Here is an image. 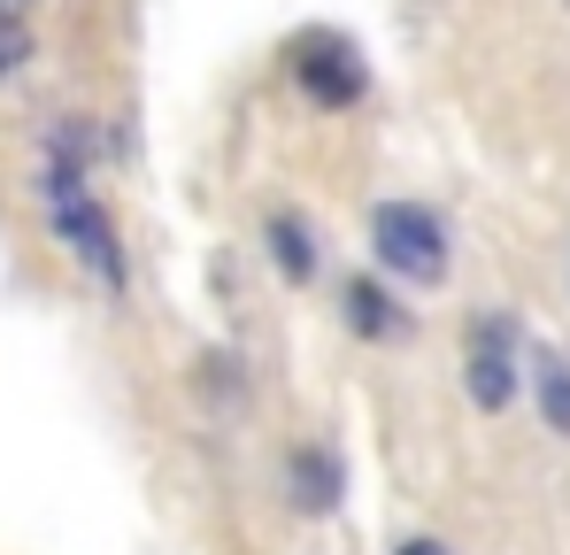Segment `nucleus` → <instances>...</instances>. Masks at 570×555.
<instances>
[{
  "mask_svg": "<svg viewBox=\"0 0 570 555\" xmlns=\"http://www.w3.org/2000/svg\"><path fill=\"white\" fill-rule=\"evenodd\" d=\"M23 62H31V23H23V8H0V86H8Z\"/></svg>",
  "mask_w": 570,
  "mask_h": 555,
  "instance_id": "9",
  "label": "nucleus"
},
{
  "mask_svg": "<svg viewBox=\"0 0 570 555\" xmlns=\"http://www.w3.org/2000/svg\"><path fill=\"white\" fill-rule=\"evenodd\" d=\"M39 208H47L55 247L94 278L100 293H124V240H116V216L100 208V193H94V124H86V116H62V124L47 132Z\"/></svg>",
  "mask_w": 570,
  "mask_h": 555,
  "instance_id": "1",
  "label": "nucleus"
},
{
  "mask_svg": "<svg viewBox=\"0 0 570 555\" xmlns=\"http://www.w3.org/2000/svg\"><path fill=\"white\" fill-rule=\"evenodd\" d=\"M271 240H278V271L293 278V285H308V278H316V255H308V232H301L293 216H271Z\"/></svg>",
  "mask_w": 570,
  "mask_h": 555,
  "instance_id": "8",
  "label": "nucleus"
},
{
  "mask_svg": "<svg viewBox=\"0 0 570 555\" xmlns=\"http://www.w3.org/2000/svg\"><path fill=\"white\" fill-rule=\"evenodd\" d=\"M347 324H355L363 340H401V332H409L401 301H393V293H379L371 278H355V285H347Z\"/></svg>",
  "mask_w": 570,
  "mask_h": 555,
  "instance_id": "5",
  "label": "nucleus"
},
{
  "mask_svg": "<svg viewBox=\"0 0 570 555\" xmlns=\"http://www.w3.org/2000/svg\"><path fill=\"white\" fill-rule=\"evenodd\" d=\"M371 247L393 278L409 285H440L448 278V224L424 201H379L371 208Z\"/></svg>",
  "mask_w": 570,
  "mask_h": 555,
  "instance_id": "2",
  "label": "nucleus"
},
{
  "mask_svg": "<svg viewBox=\"0 0 570 555\" xmlns=\"http://www.w3.org/2000/svg\"><path fill=\"white\" fill-rule=\"evenodd\" d=\"M463 378H471V401L485 417H501L509 401H517V332H509V317H471V332H463Z\"/></svg>",
  "mask_w": 570,
  "mask_h": 555,
  "instance_id": "3",
  "label": "nucleus"
},
{
  "mask_svg": "<svg viewBox=\"0 0 570 555\" xmlns=\"http://www.w3.org/2000/svg\"><path fill=\"white\" fill-rule=\"evenodd\" d=\"M401 555H448L440 541H401Z\"/></svg>",
  "mask_w": 570,
  "mask_h": 555,
  "instance_id": "10",
  "label": "nucleus"
},
{
  "mask_svg": "<svg viewBox=\"0 0 570 555\" xmlns=\"http://www.w3.org/2000/svg\"><path fill=\"white\" fill-rule=\"evenodd\" d=\"M293 486H301L293 502L324 517V509L340 502V463H332V456H316V448H301V456H293Z\"/></svg>",
  "mask_w": 570,
  "mask_h": 555,
  "instance_id": "6",
  "label": "nucleus"
},
{
  "mask_svg": "<svg viewBox=\"0 0 570 555\" xmlns=\"http://www.w3.org/2000/svg\"><path fill=\"white\" fill-rule=\"evenodd\" d=\"M540 409H548V432H570V356H540Z\"/></svg>",
  "mask_w": 570,
  "mask_h": 555,
  "instance_id": "7",
  "label": "nucleus"
},
{
  "mask_svg": "<svg viewBox=\"0 0 570 555\" xmlns=\"http://www.w3.org/2000/svg\"><path fill=\"white\" fill-rule=\"evenodd\" d=\"M293 78L308 100H324V108H347V100H363V70H355V55L340 47V39H301V62H293Z\"/></svg>",
  "mask_w": 570,
  "mask_h": 555,
  "instance_id": "4",
  "label": "nucleus"
}]
</instances>
